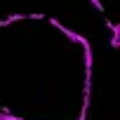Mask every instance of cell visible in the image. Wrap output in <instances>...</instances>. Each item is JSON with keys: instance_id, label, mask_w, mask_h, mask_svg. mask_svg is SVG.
<instances>
[{"instance_id": "6da1fadb", "label": "cell", "mask_w": 120, "mask_h": 120, "mask_svg": "<svg viewBox=\"0 0 120 120\" xmlns=\"http://www.w3.org/2000/svg\"><path fill=\"white\" fill-rule=\"evenodd\" d=\"M92 5H94L97 10H104V7H101V3H99V0H92Z\"/></svg>"}, {"instance_id": "7a4b0ae2", "label": "cell", "mask_w": 120, "mask_h": 120, "mask_svg": "<svg viewBox=\"0 0 120 120\" xmlns=\"http://www.w3.org/2000/svg\"><path fill=\"white\" fill-rule=\"evenodd\" d=\"M0 120H19V118H10V115H0Z\"/></svg>"}]
</instances>
